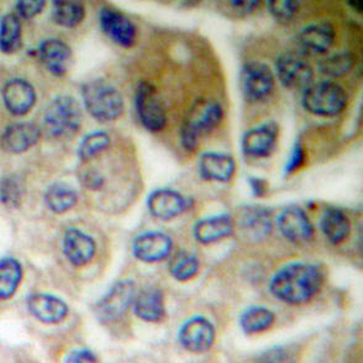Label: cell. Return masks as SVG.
Instances as JSON below:
<instances>
[{
    "label": "cell",
    "mask_w": 363,
    "mask_h": 363,
    "mask_svg": "<svg viewBox=\"0 0 363 363\" xmlns=\"http://www.w3.org/2000/svg\"><path fill=\"white\" fill-rule=\"evenodd\" d=\"M99 25L104 34L116 45L128 49L136 44V27L128 16L118 10L107 6L102 9L99 13Z\"/></svg>",
    "instance_id": "cell-12"
},
{
    "label": "cell",
    "mask_w": 363,
    "mask_h": 363,
    "mask_svg": "<svg viewBox=\"0 0 363 363\" xmlns=\"http://www.w3.org/2000/svg\"><path fill=\"white\" fill-rule=\"evenodd\" d=\"M1 97L8 112L15 116L28 114L37 102V92L33 85L21 78L6 82L1 91Z\"/></svg>",
    "instance_id": "cell-15"
},
{
    "label": "cell",
    "mask_w": 363,
    "mask_h": 363,
    "mask_svg": "<svg viewBox=\"0 0 363 363\" xmlns=\"http://www.w3.org/2000/svg\"><path fill=\"white\" fill-rule=\"evenodd\" d=\"M147 206L150 215L155 218L169 220L183 215L191 206V200L177 190L161 188L149 194Z\"/></svg>",
    "instance_id": "cell-11"
},
{
    "label": "cell",
    "mask_w": 363,
    "mask_h": 363,
    "mask_svg": "<svg viewBox=\"0 0 363 363\" xmlns=\"http://www.w3.org/2000/svg\"><path fill=\"white\" fill-rule=\"evenodd\" d=\"M174 242L165 233L148 231L133 240V256L145 263H157L165 259L172 252Z\"/></svg>",
    "instance_id": "cell-16"
},
{
    "label": "cell",
    "mask_w": 363,
    "mask_h": 363,
    "mask_svg": "<svg viewBox=\"0 0 363 363\" xmlns=\"http://www.w3.org/2000/svg\"><path fill=\"white\" fill-rule=\"evenodd\" d=\"M82 183L91 190H99L104 184V177L95 169H87L82 174Z\"/></svg>",
    "instance_id": "cell-40"
},
{
    "label": "cell",
    "mask_w": 363,
    "mask_h": 363,
    "mask_svg": "<svg viewBox=\"0 0 363 363\" xmlns=\"http://www.w3.org/2000/svg\"><path fill=\"white\" fill-rule=\"evenodd\" d=\"M335 28L327 22L306 26L298 35V43L301 50L310 55L326 54L335 44Z\"/></svg>",
    "instance_id": "cell-21"
},
{
    "label": "cell",
    "mask_w": 363,
    "mask_h": 363,
    "mask_svg": "<svg viewBox=\"0 0 363 363\" xmlns=\"http://www.w3.org/2000/svg\"><path fill=\"white\" fill-rule=\"evenodd\" d=\"M215 327L203 316L190 318L179 330L182 347L194 354L208 350L215 342Z\"/></svg>",
    "instance_id": "cell-14"
},
{
    "label": "cell",
    "mask_w": 363,
    "mask_h": 363,
    "mask_svg": "<svg viewBox=\"0 0 363 363\" xmlns=\"http://www.w3.org/2000/svg\"><path fill=\"white\" fill-rule=\"evenodd\" d=\"M234 231V222L230 215L219 213L200 219L193 228V234L198 242L213 244L230 236Z\"/></svg>",
    "instance_id": "cell-23"
},
{
    "label": "cell",
    "mask_w": 363,
    "mask_h": 363,
    "mask_svg": "<svg viewBox=\"0 0 363 363\" xmlns=\"http://www.w3.org/2000/svg\"><path fill=\"white\" fill-rule=\"evenodd\" d=\"M171 275L176 280L186 282L198 275L200 270V262L198 257L188 251H178L171 257L169 262Z\"/></svg>",
    "instance_id": "cell-32"
},
{
    "label": "cell",
    "mask_w": 363,
    "mask_h": 363,
    "mask_svg": "<svg viewBox=\"0 0 363 363\" xmlns=\"http://www.w3.org/2000/svg\"><path fill=\"white\" fill-rule=\"evenodd\" d=\"M82 97L87 113L99 123L114 121L124 113V99L119 90L102 79L84 84Z\"/></svg>",
    "instance_id": "cell-3"
},
{
    "label": "cell",
    "mask_w": 363,
    "mask_h": 363,
    "mask_svg": "<svg viewBox=\"0 0 363 363\" xmlns=\"http://www.w3.org/2000/svg\"><path fill=\"white\" fill-rule=\"evenodd\" d=\"M37 55L51 74L62 77L66 74L72 58V50L61 39L50 38L38 46Z\"/></svg>",
    "instance_id": "cell-18"
},
{
    "label": "cell",
    "mask_w": 363,
    "mask_h": 363,
    "mask_svg": "<svg viewBox=\"0 0 363 363\" xmlns=\"http://www.w3.org/2000/svg\"><path fill=\"white\" fill-rule=\"evenodd\" d=\"M274 320V314L264 306H252L241 315L240 325L245 333L253 335L269 330L272 326Z\"/></svg>",
    "instance_id": "cell-34"
},
{
    "label": "cell",
    "mask_w": 363,
    "mask_h": 363,
    "mask_svg": "<svg viewBox=\"0 0 363 363\" xmlns=\"http://www.w3.org/2000/svg\"><path fill=\"white\" fill-rule=\"evenodd\" d=\"M66 363H99V359L92 351L83 349L70 352L67 357Z\"/></svg>",
    "instance_id": "cell-42"
},
{
    "label": "cell",
    "mask_w": 363,
    "mask_h": 363,
    "mask_svg": "<svg viewBox=\"0 0 363 363\" xmlns=\"http://www.w3.org/2000/svg\"><path fill=\"white\" fill-rule=\"evenodd\" d=\"M45 1L43 0H21L17 1L16 11L18 17L30 20L33 17L38 16L39 13H42L43 10L45 8Z\"/></svg>",
    "instance_id": "cell-39"
},
{
    "label": "cell",
    "mask_w": 363,
    "mask_h": 363,
    "mask_svg": "<svg viewBox=\"0 0 363 363\" xmlns=\"http://www.w3.org/2000/svg\"><path fill=\"white\" fill-rule=\"evenodd\" d=\"M83 123L78 101L72 96H58L50 102L44 113V130L48 136L62 138L74 135Z\"/></svg>",
    "instance_id": "cell-4"
},
{
    "label": "cell",
    "mask_w": 363,
    "mask_h": 363,
    "mask_svg": "<svg viewBox=\"0 0 363 363\" xmlns=\"http://www.w3.org/2000/svg\"><path fill=\"white\" fill-rule=\"evenodd\" d=\"M26 194L25 179L20 174H6L0 178V203L6 208H18Z\"/></svg>",
    "instance_id": "cell-31"
},
{
    "label": "cell",
    "mask_w": 363,
    "mask_h": 363,
    "mask_svg": "<svg viewBox=\"0 0 363 363\" xmlns=\"http://www.w3.org/2000/svg\"><path fill=\"white\" fill-rule=\"evenodd\" d=\"M325 281L321 267L309 263H292L280 269L270 281V292L277 299L301 304L318 294Z\"/></svg>",
    "instance_id": "cell-1"
},
{
    "label": "cell",
    "mask_w": 363,
    "mask_h": 363,
    "mask_svg": "<svg viewBox=\"0 0 363 363\" xmlns=\"http://www.w3.org/2000/svg\"><path fill=\"white\" fill-rule=\"evenodd\" d=\"M355 55L349 51L335 52L318 61V70L330 78H340L347 75L355 66Z\"/></svg>",
    "instance_id": "cell-33"
},
{
    "label": "cell",
    "mask_w": 363,
    "mask_h": 363,
    "mask_svg": "<svg viewBox=\"0 0 363 363\" xmlns=\"http://www.w3.org/2000/svg\"><path fill=\"white\" fill-rule=\"evenodd\" d=\"M256 363H296V357L286 347H272L258 357Z\"/></svg>",
    "instance_id": "cell-38"
},
{
    "label": "cell",
    "mask_w": 363,
    "mask_h": 363,
    "mask_svg": "<svg viewBox=\"0 0 363 363\" xmlns=\"http://www.w3.org/2000/svg\"><path fill=\"white\" fill-rule=\"evenodd\" d=\"M304 162H306V149L301 145V140H297L291 149V153L286 162L285 169H284L286 177L292 176L299 171L304 165Z\"/></svg>",
    "instance_id": "cell-37"
},
{
    "label": "cell",
    "mask_w": 363,
    "mask_h": 363,
    "mask_svg": "<svg viewBox=\"0 0 363 363\" xmlns=\"http://www.w3.org/2000/svg\"><path fill=\"white\" fill-rule=\"evenodd\" d=\"M27 306L34 318L45 323H58L68 315L66 303L51 294H30L27 299Z\"/></svg>",
    "instance_id": "cell-24"
},
{
    "label": "cell",
    "mask_w": 363,
    "mask_h": 363,
    "mask_svg": "<svg viewBox=\"0 0 363 363\" xmlns=\"http://www.w3.org/2000/svg\"><path fill=\"white\" fill-rule=\"evenodd\" d=\"M135 284L133 281H120L97 304V316L104 322L118 321L128 313L135 301Z\"/></svg>",
    "instance_id": "cell-10"
},
{
    "label": "cell",
    "mask_w": 363,
    "mask_h": 363,
    "mask_svg": "<svg viewBox=\"0 0 363 363\" xmlns=\"http://www.w3.org/2000/svg\"><path fill=\"white\" fill-rule=\"evenodd\" d=\"M277 77L289 90H301L309 86L314 78V69L301 52H284L277 60Z\"/></svg>",
    "instance_id": "cell-8"
},
{
    "label": "cell",
    "mask_w": 363,
    "mask_h": 363,
    "mask_svg": "<svg viewBox=\"0 0 363 363\" xmlns=\"http://www.w3.org/2000/svg\"><path fill=\"white\" fill-rule=\"evenodd\" d=\"M63 252L70 264L84 267L95 256V240L77 228H69L63 239Z\"/></svg>",
    "instance_id": "cell-19"
},
{
    "label": "cell",
    "mask_w": 363,
    "mask_h": 363,
    "mask_svg": "<svg viewBox=\"0 0 363 363\" xmlns=\"http://www.w3.org/2000/svg\"><path fill=\"white\" fill-rule=\"evenodd\" d=\"M86 10L83 3L56 0L52 3V18L61 27L74 28L84 21Z\"/></svg>",
    "instance_id": "cell-30"
},
{
    "label": "cell",
    "mask_w": 363,
    "mask_h": 363,
    "mask_svg": "<svg viewBox=\"0 0 363 363\" xmlns=\"http://www.w3.org/2000/svg\"><path fill=\"white\" fill-rule=\"evenodd\" d=\"M362 1H355V0H350V1H347V5L350 6V8L354 9L356 13H362Z\"/></svg>",
    "instance_id": "cell-44"
},
{
    "label": "cell",
    "mask_w": 363,
    "mask_h": 363,
    "mask_svg": "<svg viewBox=\"0 0 363 363\" xmlns=\"http://www.w3.org/2000/svg\"><path fill=\"white\" fill-rule=\"evenodd\" d=\"M111 136L106 131H92L84 137L78 147L80 160L89 161L107 150L111 145Z\"/></svg>",
    "instance_id": "cell-35"
},
{
    "label": "cell",
    "mask_w": 363,
    "mask_h": 363,
    "mask_svg": "<svg viewBox=\"0 0 363 363\" xmlns=\"http://www.w3.org/2000/svg\"><path fill=\"white\" fill-rule=\"evenodd\" d=\"M280 136V126L277 121L268 120L263 124L250 128L242 136L241 148L245 155L262 159L272 155Z\"/></svg>",
    "instance_id": "cell-9"
},
{
    "label": "cell",
    "mask_w": 363,
    "mask_h": 363,
    "mask_svg": "<svg viewBox=\"0 0 363 363\" xmlns=\"http://www.w3.org/2000/svg\"><path fill=\"white\" fill-rule=\"evenodd\" d=\"M78 193L62 182L54 183L46 189L45 203L56 215H62L72 210L78 203Z\"/></svg>",
    "instance_id": "cell-27"
},
{
    "label": "cell",
    "mask_w": 363,
    "mask_h": 363,
    "mask_svg": "<svg viewBox=\"0 0 363 363\" xmlns=\"http://www.w3.org/2000/svg\"><path fill=\"white\" fill-rule=\"evenodd\" d=\"M22 265L13 257L0 259V299H9L16 292L22 280Z\"/></svg>",
    "instance_id": "cell-29"
},
{
    "label": "cell",
    "mask_w": 363,
    "mask_h": 363,
    "mask_svg": "<svg viewBox=\"0 0 363 363\" xmlns=\"http://www.w3.org/2000/svg\"><path fill=\"white\" fill-rule=\"evenodd\" d=\"M235 159L225 153L207 152L200 157L199 174L203 181L228 183L235 174Z\"/></svg>",
    "instance_id": "cell-20"
},
{
    "label": "cell",
    "mask_w": 363,
    "mask_h": 363,
    "mask_svg": "<svg viewBox=\"0 0 363 363\" xmlns=\"http://www.w3.org/2000/svg\"><path fill=\"white\" fill-rule=\"evenodd\" d=\"M320 228L330 244L340 245L350 235V219L338 207H327L320 219Z\"/></svg>",
    "instance_id": "cell-26"
},
{
    "label": "cell",
    "mask_w": 363,
    "mask_h": 363,
    "mask_svg": "<svg viewBox=\"0 0 363 363\" xmlns=\"http://www.w3.org/2000/svg\"><path fill=\"white\" fill-rule=\"evenodd\" d=\"M248 186L251 189V193L255 198H264L268 194L269 183L265 178L252 176L247 178Z\"/></svg>",
    "instance_id": "cell-41"
},
{
    "label": "cell",
    "mask_w": 363,
    "mask_h": 363,
    "mask_svg": "<svg viewBox=\"0 0 363 363\" xmlns=\"http://www.w3.org/2000/svg\"><path fill=\"white\" fill-rule=\"evenodd\" d=\"M135 108L140 124L150 133H160L167 123L157 89L149 82H140L135 90Z\"/></svg>",
    "instance_id": "cell-6"
},
{
    "label": "cell",
    "mask_w": 363,
    "mask_h": 363,
    "mask_svg": "<svg viewBox=\"0 0 363 363\" xmlns=\"http://www.w3.org/2000/svg\"><path fill=\"white\" fill-rule=\"evenodd\" d=\"M272 211L267 207L245 205L240 208V227L252 239L262 240L272 233Z\"/></svg>",
    "instance_id": "cell-22"
},
{
    "label": "cell",
    "mask_w": 363,
    "mask_h": 363,
    "mask_svg": "<svg viewBox=\"0 0 363 363\" xmlns=\"http://www.w3.org/2000/svg\"><path fill=\"white\" fill-rule=\"evenodd\" d=\"M267 4L269 13L282 23L291 21L299 10V3L294 0H269Z\"/></svg>",
    "instance_id": "cell-36"
},
{
    "label": "cell",
    "mask_w": 363,
    "mask_h": 363,
    "mask_svg": "<svg viewBox=\"0 0 363 363\" xmlns=\"http://www.w3.org/2000/svg\"><path fill=\"white\" fill-rule=\"evenodd\" d=\"M229 4L239 15H248L258 8L259 1H229Z\"/></svg>",
    "instance_id": "cell-43"
},
{
    "label": "cell",
    "mask_w": 363,
    "mask_h": 363,
    "mask_svg": "<svg viewBox=\"0 0 363 363\" xmlns=\"http://www.w3.org/2000/svg\"><path fill=\"white\" fill-rule=\"evenodd\" d=\"M133 310L137 318L145 322H160L165 318V299L160 289H147L140 291L133 301Z\"/></svg>",
    "instance_id": "cell-25"
},
{
    "label": "cell",
    "mask_w": 363,
    "mask_h": 363,
    "mask_svg": "<svg viewBox=\"0 0 363 363\" xmlns=\"http://www.w3.org/2000/svg\"><path fill=\"white\" fill-rule=\"evenodd\" d=\"M22 46V25L20 17L6 13L0 18V51L15 54Z\"/></svg>",
    "instance_id": "cell-28"
},
{
    "label": "cell",
    "mask_w": 363,
    "mask_h": 363,
    "mask_svg": "<svg viewBox=\"0 0 363 363\" xmlns=\"http://www.w3.org/2000/svg\"><path fill=\"white\" fill-rule=\"evenodd\" d=\"M223 116V108L217 101L207 99L195 101L182 124V147L189 153L196 150L201 136L218 128Z\"/></svg>",
    "instance_id": "cell-2"
},
{
    "label": "cell",
    "mask_w": 363,
    "mask_h": 363,
    "mask_svg": "<svg viewBox=\"0 0 363 363\" xmlns=\"http://www.w3.org/2000/svg\"><path fill=\"white\" fill-rule=\"evenodd\" d=\"M277 225L281 234L294 244H306L314 236V227L306 211L296 205L282 210L277 217Z\"/></svg>",
    "instance_id": "cell-13"
},
{
    "label": "cell",
    "mask_w": 363,
    "mask_h": 363,
    "mask_svg": "<svg viewBox=\"0 0 363 363\" xmlns=\"http://www.w3.org/2000/svg\"><path fill=\"white\" fill-rule=\"evenodd\" d=\"M301 104L306 112L314 116H339L347 108V91L332 82L310 84L303 92Z\"/></svg>",
    "instance_id": "cell-5"
},
{
    "label": "cell",
    "mask_w": 363,
    "mask_h": 363,
    "mask_svg": "<svg viewBox=\"0 0 363 363\" xmlns=\"http://www.w3.org/2000/svg\"><path fill=\"white\" fill-rule=\"evenodd\" d=\"M240 86L244 99L255 104L268 99L275 87V78L270 67L264 62H246L240 72Z\"/></svg>",
    "instance_id": "cell-7"
},
{
    "label": "cell",
    "mask_w": 363,
    "mask_h": 363,
    "mask_svg": "<svg viewBox=\"0 0 363 363\" xmlns=\"http://www.w3.org/2000/svg\"><path fill=\"white\" fill-rule=\"evenodd\" d=\"M42 136L40 128L32 123H16L5 128L0 136V147L10 154L25 153L37 145Z\"/></svg>",
    "instance_id": "cell-17"
}]
</instances>
